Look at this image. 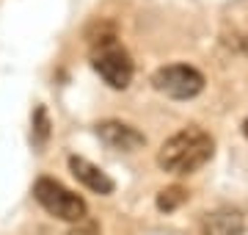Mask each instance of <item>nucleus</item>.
Returning a JSON list of instances; mask_svg holds the SVG:
<instances>
[{"mask_svg": "<svg viewBox=\"0 0 248 235\" xmlns=\"http://www.w3.org/2000/svg\"><path fill=\"white\" fill-rule=\"evenodd\" d=\"M69 172L78 177V183H83L86 188L94 191V194H99V197H108V194L116 191V183L110 180L99 166H94L91 161L80 158V155H72L69 158Z\"/></svg>", "mask_w": 248, "mask_h": 235, "instance_id": "6", "label": "nucleus"}, {"mask_svg": "<svg viewBox=\"0 0 248 235\" xmlns=\"http://www.w3.org/2000/svg\"><path fill=\"white\" fill-rule=\"evenodd\" d=\"M91 67L110 89H127L135 72L130 53L119 45V39L113 34L94 39V45H91Z\"/></svg>", "mask_w": 248, "mask_h": 235, "instance_id": "2", "label": "nucleus"}, {"mask_svg": "<svg viewBox=\"0 0 248 235\" xmlns=\"http://www.w3.org/2000/svg\"><path fill=\"white\" fill-rule=\"evenodd\" d=\"M215 152V141L213 136L202 130V127H185L160 147L157 152V166L163 172L171 174H193L199 172L204 163L213 158Z\"/></svg>", "mask_w": 248, "mask_h": 235, "instance_id": "1", "label": "nucleus"}, {"mask_svg": "<svg viewBox=\"0 0 248 235\" xmlns=\"http://www.w3.org/2000/svg\"><path fill=\"white\" fill-rule=\"evenodd\" d=\"M187 199V191L179 188V185H171V188L160 191L157 194V210H163V213H171V210H177L179 205H185Z\"/></svg>", "mask_w": 248, "mask_h": 235, "instance_id": "9", "label": "nucleus"}, {"mask_svg": "<svg viewBox=\"0 0 248 235\" xmlns=\"http://www.w3.org/2000/svg\"><path fill=\"white\" fill-rule=\"evenodd\" d=\"M97 136L99 141L116 152H135L146 144V136L141 130H135L133 125L127 122H119V119H108V122H99L97 125Z\"/></svg>", "mask_w": 248, "mask_h": 235, "instance_id": "5", "label": "nucleus"}, {"mask_svg": "<svg viewBox=\"0 0 248 235\" xmlns=\"http://www.w3.org/2000/svg\"><path fill=\"white\" fill-rule=\"evenodd\" d=\"M243 133H246V138H248V119L243 122Z\"/></svg>", "mask_w": 248, "mask_h": 235, "instance_id": "11", "label": "nucleus"}, {"mask_svg": "<svg viewBox=\"0 0 248 235\" xmlns=\"http://www.w3.org/2000/svg\"><path fill=\"white\" fill-rule=\"evenodd\" d=\"M152 86L171 100H193L204 89V75L187 64H169L152 75Z\"/></svg>", "mask_w": 248, "mask_h": 235, "instance_id": "4", "label": "nucleus"}, {"mask_svg": "<svg viewBox=\"0 0 248 235\" xmlns=\"http://www.w3.org/2000/svg\"><path fill=\"white\" fill-rule=\"evenodd\" d=\"M243 233H246V216L234 208L213 210L202 221V235H243Z\"/></svg>", "mask_w": 248, "mask_h": 235, "instance_id": "7", "label": "nucleus"}, {"mask_svg": "<svg viewBox=\"0 0 248 235\" xmlns=\"http://www.w3.org/2000/svg\"><path fill=\"white\" fill-rule=\"evenodd\" d=\"M33 197L50 216L61 218V221H69V224L83 221L89 216L86 199L78 197L75 191H69L63 183L53 180V177H39L33 183Z\"/></svg>", "mask_w": 248, "mask_h": 235, "instance_id": "3", "label": "nucleus"}, {"mask_svg": "<svg viewBox=\"0 0 248 235\" xmlns=\"http://www.w3.org/2000/svg\"><path fill=\"white\" fill-rule=\"evenodd\" d=\"M69 235H99V227L94 221H89V218H83V221H75Z\"/></svg>", "mask_w": 248, "mask_h": 235, "instance_id": "10", "label": "nucleus"}, {"mask_svg": "<svg viewBox=\"0 0 248 235\" xmlns=\"http://www.w3.org/2000/svg\"><path fill=\"white\" fill-rule=\"evenodd\" d=\"M50 117H47V108L45 105H39V108L33 111V130H31V138H33V147L42 152L47 147V141H50Z\"/></svg>", "mask_w": 248, "mask_h": 235, "instance_id": "8", "label": "nucleus"}]
</instances>
